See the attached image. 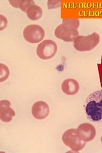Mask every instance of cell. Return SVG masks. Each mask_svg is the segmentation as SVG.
Returning a JSON list of instances; mask_svg holds the SVG:
<instances>
[{
    "mask_svg": "<svg viewBox=\"0 0 102 153\" xmlns=\"http://www.w3.org/2000/svg\"><path fill=\"white\" fill-rule=\"evenodd\" d=\"M85 112L91 121L102 123V89L88 96L85 103Z\"/></svg>",
    "mask_w": 102,
    "mask_h": 153,
    "instance_id": "cell-1",
    "label": "cell"
},
{
    "mask_svg": "<svg viewBox=\"0 0 102 153\" xmlns=\"http://www.w3.org/2000/svg\"><path fill=\"white\" fill-rule=\"evenodd\" d=\"M80 22L78 19H64L63 23L58 26L54 31L56 38L66 42H74L79 36L78 28Z\"/></svg>",
    "mask_w": 102,
    "mask_h": 153,
    "instance_id": "cell-2",
    "label": "cell"
},
{
    "mask_svg": "<svg viewBox=\"0 0 102 153\" xmlns=\"http://www.w3.org/2000/svg\"><path fill=\"white\" fill-rule=\"evenodd\" d=\"M100 42V36L97 33L88 36H79L74 41V48L78 51L86 52L93 50Z\"/></svg>",
    "mask_w": 102,
    "mask_h": 153,
    "instance_id": "cell-3",
    "label": "cell"
},
{
    "mask_svg": "<svg viewBox=\"0 0 102 153\" xmlns=\"http://www.w3.org/2000/svg\"><path fill=\"white\" fill-rule=\"evenodd\" d=\"M62 140L64 144L75 152H79L84 149L86 142L79 138L76 129H70L66 130L62 136Z\"/></svg>",
    "mask_w": 102,
    "mask_h": 153,
    "instance_id": "cell-4",
    "label": "cell"
},
{
    "mask_svg": "<svg viewBox=\"0 0 102 153\" xmlns=\"http://www.w3.org/2000/svg\"><path fill=\"white\" fill-rule=\"evenodd\" d=\"M57 51L56 42L51 40H45L38 44L36 54L42 59H50L54 57Z\"/></svg>",
    "mask_w": 102,
    "mask_h": 153,
    "instance_id": "cell-5",
    "label": "cell"
},
{
    "mask_svg": "<svg viewBox=\"0 0 102 153\" xmlns=\"http://www.w3.org/2000/svg\"><path fill=\"white\" fill-rule=\"evenodd\" d=\"M24 39L29 43L36 44L40 42L45 36L43 29L38 25H31L24 28L23 31Z\"/></svg>",
    "mask_w": 102,
    "mask_h": 153,
    "instance_id": "cell-6",
    "label": "cell"
},
{
    "mask_svg": "<svg viewBox=\"0 0 102 153\" xmlns=\"http://www.w3.org/2000/svg\"><path fill=\"white\" fill-rule=\"evenodd\" d=\"M79 138L85 142H90L94 139L96 131L95 126L89 123H82L77 129Z\"/></svg>",
    "mask_w": 102,
    "mask_h": 153,
    "instance_id": "cell-7",
    "label": "cell"
},
{
    "mask_svg": "<svg viewBox=\"0 0 102 153\" xmlns=\"http://www.w3.org/2000/svg\"><path fill=\"white\" fill-rule=\"evenodd\" d=\"M49 112L50 108L48 104L43 101L36 102L33 104L31 108L33 117L40 120L45 119L49 114Z\"/></svg>",
    "mask_w": 102,
    "mask_h": 153,
    "instance_id": "cell-8",
    "label": "cell"
},
{
    "mask_svg": "<svg viewBox=\"0 0 102 153\" xmlns=\"http://www.w3.org/2000/svg\"><path fill=\"white\" fill-rule=\"evenodd\" d=\"M8 100H3L0 102V119L4 123L10 122L16 116L15 111L10 107Z\"/></svg>",
    "mask_w": 102,
    "mask_h": 153,
    "instance_id": "cell-9",
    "label": "cell"
},
{
    "mask_svg": "<svg viewBox=\"0 0 102 153\" xmlns=\"http://www.w3.org/2000/svg\"><path fill=\"white\" fill-rule=\"evenodd\" d=\"M61 89L63 92L66 94L74 95L79 92V84L75 79H68L63 82Z\"/></svg>",
    "mask_w": 102,
    "mask_h": 153,
    "instance_id": "cell-10",
    "label": "cell"
},
{
    "mask_svg": "<svg viewBox=\"0 0 102 153\" xmlns=\"http://www.w3.org/2000/svg\"><path fill=\"white\" fill-rule=\"evenodd\" d=\"M26 13L29 19L32 21H36L42 17L43 11L41 7L36 5L35 3L28 8Z\"/></svg>",
    "mask_w": 102,
    "mask_h": 153,
    "instance_id": "cell-11",
    "label": "cell"
},
{
    "mask_svg": "<svg viewBox=\"0 0 102 153\" xmlns=\"http://www.w3.org/2000/svg\"><path fill=\"white\" fill-rule=\"evenodd\" d=\"M9 3L14 7L21 8L24 12H26L27 10L31 4L35 3L33 1H28V0H22V1H9Z\"/></svg>",
    "mask_w": 102,
    "mask_h": 153,
    "instance_id": "cell-12",
    "label": "cell"
},
{
    "mask_svg": "<svg viewBox=\"0 0 102 153\" xmlns=\"http://www.w3.org/2000/svg\"><path fill=\"white\" fill-rule=\"evenodd\" d=\"M10 71L8 67L4 64H0V82L6 80L9 76Z\"/></svg>",
    "mask_w": 102,
    "mask_h": 153,
    "instance_id": "cell-13",
    "label": "cell"
},
{
    "mask_svg": "<svg viewBox=\"0 0 102 153\" xmlns=\"http://www.w3.org/2000/svg\"><path fill=\"white\" fill-rule=\"evenodd\" d=\"M7 26V19L3 15H0V30H3Z\"/></svg>",
    "mask_w": 102,
    "mask_h": 153,
    "instance_id": "cell-14",
    "label": "cell"
},
{
    "mask_svg": "<svg viewBox=\"0 0 102 153\" xmlns=\"http://www.w3.org/2000/svg\"><path fill=\"white\" fill-rule=\"evenodd\" d=\"M101 143H102V137H101Z\"/></svg>",
    "mask_w": 102,
    "mask_h": 153,
    "instance_id": "cell-15",
    "label": "cell"
}]
</instances>
